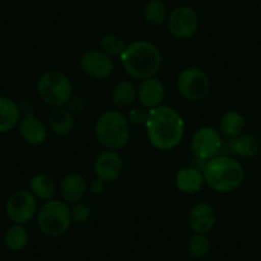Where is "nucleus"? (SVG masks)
Masks as SVG:
<instances>
[{
  "label": "nucleus",
  "instance_id": "1",
  "mask_svg": "<svg viewBox=\"0 0 261 261\" xmlns=\"http://www.w3.org/2000/svg\"><path fill=\"white\" fill-rule=\"evenodd\" d=\"M145 127L150 144L163 151L177 147L185 136L182 115L168 105H160L149 110Z\"/></svg>",
  "mask_w": 261,
  "mask_h": 261
},
{
  "label": "nucleus",
  "instance_id": "2",
  "mask_svg": "<svg viewBox=\"0 0 261 261\" xmlns=\"http://www.w3.org/2000/svg\"><path fill=\"white\" fill-rule=\"evenodd\" d=\"M119 58L125 73L141 81L155 77L162 68V53L156 45L145 40L125 45Z\"/></svg>",
  "mask_w": 261,
  "mask_h": 261
},
{
  "label": "nucleus",
  "instance_id": "3",
  "mask_svg": "<svg viewBox=\"0 0 261 261\" xmlns=\"http://www.w3.org/2000/svg\"><path fill=\"white\" fill-rule=\"evenodd\" d=\"M202 175L205 183L219 193H228L237 190L245 179V169L234 158L218 155L204 163Z\"/></svg>",
  "mask_w": 261,
  "mask_h": 261
},
{
  "label": "nucleus",
  "instance_id": "4",
  "mask_svg": "<svg viewBox=\"0 0 261 261\" xmlns=\"http://www.w3.org/2000/svg\"><path fill=\"white\" fill-rule=\"evenodd\" d=\"M95 136L102 147L117 151L129 141V120L119 110H107L95 123Z\"/></svg>",
  "mask_w": 261,
  "mask_h": 261
},
{
  "label": "nucleus",
  "instance_id": "5",
  "mask_svg": "<svg viewBox=\"0 0 261 261\" xmlns=\"http://www.w3.org/2000/svg\"><path fill=\"white\" fill-rule=\"evenodd\" d=\"M37 227L46 237H60L72 225L71 207L59 200H49L37 212Z\"/></svg>",
  "mask_w": 261,
  "mask_h": 261
},
{
  "label": "nucleus",
  "instance_id": "6",
  "mask_svg": "<svg viewBox=\"0 0 261 261\" xmlns=\"http://www.w3.org/2000/svg\"><path fill=\"white\" fill-rule=\"evenodd\" d=\"M37 94L50 107H64L73 96V86L68 77L62 72L47 71L37 81Z\"/></svg>",
  "mask_w": 261,
  "mask_h": 261
},
{
  "label": "nucleus",
  "instance_id": "7",
  "mask_svg": "<svg viewBox=\"0 0 261 261\" xmlns=\"http://www.w3.org/2000/svg\"><path fill=\"white\" fill-rule=\"evenodd\" d=\"M177 90L188 101H201L209 95L210 80L201 68L187 67L178 74Z\"/></svg>",
  "mask_w": 261,
  "mask_h": 261
},
{
  "label": "nucleus",
  "instance_id": "8",
  "mask_svg": "<svg viewBox=\"0 0 261 261\" xmlns=\"http://www.w3.org/2000/svg\"><path fill=\"white\" fill-rule=\"evenodd\" d=\"M6 214L14 224L24 225L37 215V199L31 191H16L7 200Z\"/></svg>",
  "mask_w": 261,
  "mask_h": 261
},
{
  "label": "nucleus",
  "instance_id": "9",
  "mask_svg": "<svg viewBox=\"0 0 261 261\" xmlns=\"http://www.w3.org/2000/svg\"><path fill=\"white\" fill-rule=\"evenodd\" d=\"M222 147V135L219 130L210 125H204L196 129L191 140V150L193 156L204 163L218 156Z\"/></svg>",
  "mask_w": 261,
  "mask_h": 261
},
{
  "label": "nucleus",
  "instance_id": "10",
  "mask_svg": "<svg viewBox=\"0 0 261 261\" xmlns=\"http://www.w3.org/2000/svg\"><path fill=\"white\" fill-rule=\"evenodd\" d=\"M199 14L192 7L179 6L173 9L167 19L168 31L178 40H188L197 32Z\"/></svg>",
  "mask_w": 261,
  "mask_h": 261
},
{
  "label": "nucleus",
  "instance_id": "11",
  "mask_svg": "<svg viewBox=\"0 0 261 261\" xmlns=\"http://www.w3.org/2000/svg\"><path fill=\"white\" fill-rule=\"evenodd\" d=\"M81 71L95 80L108 79L114 71L113 59L101 50H89L80 59Z\"/></svg>",
  "mask_w": 261,
  "mask_h": 261
},
{
  "label": "nucleus",
  "instance_id": "12",
  "mask_svg": "<svg viewBox=\"0 0 261 261\" xmlns=\"http://www.w3.org/2000/svg\"><path fill=\"white\" fill-rule=\"evenodd\" d=\"M96 178L105 183L114 182L123 172V160L114 150H105L97 155L94 164Z\"/></svg>",
  "mask_w": 261,
  "mask_h": 261
},
{
  "label": "nucleus",
  "instance_id": "13",
  "mask_svg": "<svg viewBox=\"0 0 261 261\" xmlns=\"http://www.w3.org/2000/svg\"><path fill=\"white\" fill-rule=\"evenodd\" d=\"M215 222H217L215 209L207 202H199L193 205L188 212L187 223L193 233L206 234L214 228Z\"/></svg>",
  "mask_w": 261,
  "mask_h": 261
},
{
  "label": "nucleus",
  "instance_id": "14",
  "mask_svg": "<svg viewBox=\"0 0 261 261\" xmlns=\"http://www.w3.org/2000/svg\"><path fill=\"white\" fill-rule=\"evenodd\" d=\"M18 130L23 141L32 146H39L46 141L47 128L40 118L31 112L24 113L18 123Z\"/></svg>",
  "mask_w": 261,
  "mask_h": 261
},
{
  "label": "nucleus",
  "instance_id": "15",
  "mask_svg": "<svg viewBox=\"0 0 261 261\" xmlns=\"http://www.w3.org/2000/svg\"><path fill=\"white\" fill-rule=\"evenodd\" d=\"M165 97V87L160 80L156 77L142 80L137 89V99L142 108L146 110H151L154 108L163 105V100Z\"/></svg>",
  "mask_w": 261,
  "mask_h": 261
},
{
  "label": "nucleus",
  "instance_id": "16",
  "mask_svg": "<svg viewBox=\"0 0 261 261\" xmlns=\"http://www.w3.org/2000/svg\"><path fill=\"white\" fill-rule=\"evenodd\" d=\"M86 191V179L77 173L65 175L60 183V195H62L63 201L68 205H73L81 201Z\"/></svg>",
  "mask_w": 261,
  "mask_h": 261
},
{
  "label": "nucleus",
  "instance_id": "17",
  "mask_svg": "<svg viewBox=\"0 0 261 261\" xmlns=\"http://www.w3.org/2000/svg\"><path fill=\"white\" fill-rule=\"evenodd\" d=\"M228 150L232 155L245 159H252L261 151V142L253 135L241 134L228 142Z\"/></svg>",
  "mask_w": 261,
  "mask_h": 261
},
{
  "label": "nucleus",
  "instance_id": "18",
  "mask_svg": "<svg viewBox=\"0 0 261 261\" xmlns=\"http://www.w3.org/2000/svg\"><path fill=\"white\" fill-rule=\"evenodd\" d=\"M21 117V107L11 97L0 95V134H8L18 127Z\"/></svg>",
  "mask_w": 261,
  "mask_h": 261
},
{
  "label": "nucleus",
  "instance_id": "19",
  "mask_svg": "<svg viewBox=\"0 0 261 261\" xmlns=\"http://www.w3.org/2000/svg\"><path fill=\"white\" fill-rule=\"evenodd\" d=\"M204 175H202L201 170L197 169V168H182L175 174V186L180 192L187 193V195L199 192L204 187Z\"/></svg>",
  "mask_w": 261,
  "mask_h": 261
},
{
  "label": "nucleus",
  "instance_id": "20",
  "mask_svg": "<svg viewBox=\"0 0 261 261\" xmlns=\"http://www.w3.org/2000/svg\"><path fill=\"white\" fill-rule=\"evenodd\" d=\"M49 127L55 135L64 136L71 134L74 128V115L69 108H54L49 115Z\"/></svg>",
  "mask_w": 261,
  "mask_h": 261
},
{
  "label": "nucleus",
  "instance_id": "21",
  "mask_svg": "<svg viewBox=\"0 0 261 261\" xmlns=\"http://www.w3.org/2000/svg\"><path fill=\"white\" fill-rule=\"evenodd\" d=\"M30 191L36 199L49 201L55 195V182L49 174L37 173L30 180Z\"/></svg>",
  "mask_w": 261,
  "mask_h": 261
},
{
  "label": "nucleus",
  "instance_id": "22",
  "mask_svg": "<svg viewBox=\"0 0 261 261\" xmlns=\"http://www.w3.org/2000/svg\"><path fill=\"white\" fill-rule=\"evenodd\" d=\"M137 97V89L130 81H120L114 86L112 92V101L115 108L123 109L129 107Z\"/></svg>",
  "mask_w": 261,
  "mask_h": 261
},
{
  "label": "nucleus",
  "instance_id": "23",
  "mask_svg": "<svg viewBox=\"0 0 261 261\" xmlns=\"http://www.w3.org/2000/svg\"><path fill=\"white\" fill-rule=\"evenodd\" d=\"M145 22L150 26H160L167 22L169 12L163 0H147L142 11Z\"/></svg>",
  "mask_w": 261,
  "mask_h": 261
},
{
  "label": "nucleus",
  "instance_id": "24",
  "mask_svg": "<svg viewBox=\"0 0 261 261\" xmlns=\"http://www.w3.org/2000/svg\"><path fill=\"white\" fill-rule=\"evenodd\" d=\"M245 125L246 122L243 115L236 110H229V112L224 113L220 119V132L225 137L233 139V137L243 134Z\"/></svg>",
  "mask_w": 261,
  "mask_h": 261
},
{
  "label": "nucleus",
  "instance_id": "25",
  "mask_svg": "<svg viewBox=\"0 0 261 261\" xmlns=\"http://www.w3.org/2000/svg\"><path fill=\"white\" fill-rule=\"evenodd\" d=\"M29 243V232L22 224H13L4 234V245L9 251L19 252Z\"/></svg>",
  "mask_w": 261,
  "mask_h": 261
},
{
  "label": "nucleus",
  "instance_id": "26",
  "mask_svg": "<svg viewBox=\"0 0 261 261\" xmlns=\"http://www.w3.org/2000/svg\"><path fill=\"white\" fill-rule=\"evenodd\" d=\"M210 240L206 234L202 233H193L187 241L188 255L193 258H202L209 253Z\"/></svg>",
  "mask_w": 261,
  "mask_h": 261
},
{
  "label": "nucleus",
  "instance_id": "27",
  "mask_svg": "<svg viewBox=\"0 0 261 261\" xmlns=\"http://www.w3.org/2000/svg\"><path fill=\"white\" fill-rule=\"evenodd\" d=\"M100 47H101L102 53L109 55L110 58H115L122 55L125 49V44L122 37H119L118 35L108 34L100 41Z\"/></svg>",
  "mask_w": 261,
  "mask_h": 261
},
{
  "label": "nucleus",
  "instance_id": "28",
  "mask_svg": "<svg viewBox=\"0 0 261 261\" xmlns=\"http://www.w3.org/2000/svg\"><path fill=\"white\" fill-rule=\"evenodd\" d=\"M90 207L86 204H82L81 201L76 202L72 205L71 207V218L72 223H77V224H84L90 219Z\"/></svg>",
  "mask_w": 261,
  "mask_h": 261
},
{
  "label": "nucleus",
  "instance_id": "29",
  "mask_svg": "<svg viewBox=\"0 0 261 261\" xmlns=\"http://www.w3.org/2000/svg\"><path fill=\"white\" fill-rule=\"evenodd\" d=\"M147 114H149V110L145 109H132L128 114V120H129L130 124H136V125H141V124H146L147 120Z\"/></svg>",
  "mask_w": 261,
  "mask_h": 261
},
{
  "label": "nucleus",
  "instance_id": "30",
  "mask_svg": "<svg viewBox=\"0 0 261 261\" xmlns=\"http://www.w3.org/2000/svg\"><path fill=\"white\" fill-rule=\"evenodd\" d=\"M69 110L72 113H82L86 109V101L82 97H73L69 100Z\"/></svg>",
  "mask_w": 261,
  "mask_h": 261
},
{
  "label": "nucleus",
  "instance_id": "31",
  "mask_svg": "<svg viewBox=\"0 0 261 261\" xmlns=\"http://www.w3.org/2000/svg\"><path fill=\"white\" fill-rule=\"evenodd\" d=\"M90 190L94 195H101L105 191V182L100 180L99 178H96L95 180H92L91 185H90Z\"/></svg>",
  "mask_w": 261,
  "mask_h": 261
},
{
  "label": "nucleus",
  "instance_id": "32",
  "mask_svg": "<svg viewBox=\"0 0 261 261\" xmlns=\"http://www.w3.org/2000/svg\"><path fill=\"white\" fill-rule=\"evenodd\" d=\"M258 7H260V11H261V0H260V2H258Z\"/></svg>",
  "mask_w": 261,
  "mask_h": 261
}]
</instances>
